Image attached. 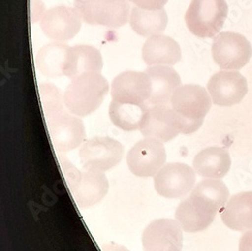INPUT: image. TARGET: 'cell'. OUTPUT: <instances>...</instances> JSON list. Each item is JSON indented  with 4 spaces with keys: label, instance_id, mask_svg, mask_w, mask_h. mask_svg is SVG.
<instances>
[{
    "label": "cell",
    "instance_id": "1",
    "mask_svg": "<svg viewBox=\"0 0 252 251\" xmlns=\"http://www.w3.org/2000/svg\"><path fill=\"white\" fill-rule=\"evenodd\" d=\"M109 92V83L100 73H86L71 80L64 92L67 110L79 117L95 112Z\"/></svg>",
    "mask_w": 252,
    "mask_h": 251
},
{
    "label": "cell",
    "instance_id": "2",
    "mask_svg": "<svg viewBox=\"0 0 252 251\" xmlns=\"http://www.w3.org/2000/svg\"><path fill=\"white\" fill-rule=\"evenodd\" d=\"M226 0H192L185 15L187 28L202 38L214 37L228 16Z\"/></svg>",
    "mask_w": 252,
    "mask_h": 251
},
{
    "label": "cell",
    "instance_id": "3",
    "mask_svg": "<svg viewBox=\"0 0 252 251\" xmlns=\"http://www.w3.org/2000/svg\"><path fill=\"white\" fill-rule=\"evenodd\" d=\"M123 155V144L108 136L86 139L79 150L80 161L85 171L108 172L120 163Z\"/></svg>",
    "mask_w": 252,
    "mask_h": 251
},
{
    "label": "cell",
    "instance_id": "4",
    "mask_svg": "<svg viewBox=\"0 0 252 251\" xmlns=\"http://www.w3.org/2000/svg\"><path fill=\"white\" fill-rule=\"evenodd\" d=\"M74 8L84 22L108 28H121L129 18L127 0H74Z\"/></svg>",
    "mask_w": 252,
    "mask_h": 251
},
{
    "label": "cell",
    "instance_id": "5",
    "mask_svg": "<svg viewBox=\"0 0 252 251\" xmlns=\"http://www.w3.org/2000/svg\"><path fill=\"white\" fill-rule=\"evenodd\" d=\"M156 192L166 199L184 198L196 186V172L184 162L165 163L154 177Z\"/></svg>",
    "mask_w": 252,
    "mask_h": 251
},
{
    "label": "cell",
    "instance_id": "6",
    "mask_svg": "<svg viewBox=\"0 0 252 251\" xmlns=\"http://www.w3.org/2000/svg\"><path fill=\"white\" fill-rule=\"evenodd\" d=\"M163 142L150 137L137 141L126 156L129 171L139 178H154L166 163Z\"/></svg>",
    "mask_w": 252,
    "mask_h": 251
},
{
    "label": "cell",
    "instance_id": "7",
    "mask_svg": "<svg viewBox=\"0 0 252 251\" xmlns=\"http://www.w3.org/2000/svg\"><path fill=\"white\" fill-rule=\"evenodd\" d=\"M212 56L222 70H240L248 64L252 56V47L244 35L224 31L213 40Z\"/></svg>",
    "mask_w": 252,
    "mask_h": 251
},
{
    "label": "cell",
    "instance_id": "8",
    "mask_svg": "<svg viewBox=\"0 0 252 251\" xmlns=\"http://www.w3.org/2000/svg\"><path fill=\"white\" fill-rule=\"evenodd\" d=\"M182 128V116L167 105H155L146 111L139 131L144 137L167 142L175 139Z\"/></svg>",
    "mask_w": 252,
    "mask_h": 251
},
{
    "label": "cell",
    "instance_id": "9",
    "mask_svg": "<svg viewBox=\"0 0 252 251\" xmlns=\"http://www.w3.org/2000/svg\"><path fill=\"white\" fill-rule=\"evenodd\" d=\"M183 229L176 219L160 218L145 227L141 242L143 251H182Z\"/></svg>",
    "mask_w": 252,
    "mask_h": 251
},
{
    "label": "cell",
    "instance_id": "10",
    "mask_svg": "<svg viewBox=\"0 0 252 251\" xmlns=\"http://www.w3.org/2000/svg\"><path fill=\"white\" fill-rule=\"evenodd\" d=\"M54 148L60 153H67L86 140V128L82 119L68 110L47 122Z\"/></svg>",
    "mask_w": 252,
    "mask_h": 251
},
{
    "label": "cell",
    "instance_id": "11",
    "mask_svg": "<svg viewBox=\"0 0 252 251\" xmlns=\"http://www.w3.org/2000/svg\"><path fill=\"white\" fill-rule=\"evenodd\" d=\"M207 90L215 105L231 107L240 103L245 97L248 84L238 72L220 71L210 78Z\"/></svg>",
    "mask_w": 252,
    "mask_h": 251
},
{
    "label": "cell",
    "instance_id": "12",
    "mask_svg": "<svg viewBox=\"0 0 252 251\" xmlns=\"http://www.w3.org/2000/svg\"><path fill=\"white\" fill-rule=\"evenodd\" d=\"M110 89L116 102L144 104L152 95V81L145 72L125 71L113 79Z\"/></svg>",
    "mask_w": 252,
    "mask_h": 251
},
{
    "label": "cell",
    "instance_id": "13",
    "mask_svg": "<svg viewBox=\"0 0 252 251\" xmlns=\"http://www.w3.org/2000/svg\"><path fill=\"white\" fill-rule=\"evenodd\" d=\"M212 98L208 90L196 84H185L177 88L171 106L185 118L204 120L212 106Z\"/></svg>",
    "mask_w": 252,
    "mask_h": 251
},
{
    "label": "cell",
    "instance_id": "14",
    "mask_svg": "<svg viewBox=\"0 0 252 251\" xmlns=\"http://www.w3.org/2000/svg\"><path fill=\"white\" fill-rule=\"evenodd\" d=\"M81 16L75 8L57 6L47 10L40 19L44 34L55 41H67L78 34L81 29Z\"/></svg>",
    "mask_w": 252,
    "mask_h": 251
},
{
    "label": "cell",
    "instance_id": "15",
    "mask_svg": "<svg viewBox=\"0 0 252 251\" xmlns=\"http://www.w3.org/2000/svg\"><path fill=\"white\" fill-rule=\"evenodd\" d=\"M70 191L80 208H89L100 203L107 195L109 182L103 172L84 171Z\"/></svg>",
    "mask_w": 252,
    "mask_h": 251
},
{
    "label": "cell",
    "instance_id": "16",
    "mask_svg": "<svg viewBox=\"0 0 252 251\" xmlns=\"http://www.w3.org/2000/svg\"><path fill=\"white\" fill-rule=\"evenodd\" d=\"M229 190L220 179H205L198 183L190 198L204 212L216 216L229 200Z\"/></svg>",
    "mask_w": 252,
    "mask_h": 251
},
{
    "label": "cell",
    "instance_id": "17",
    "mask_svg": "<svg viewBox=\"0 0 252 251\" xmlns=\"http://www.w3.org/2000/svg\"><path fill=\"white\" fill-rule=\"evenodd\" d=\"M142 59L149 67L172 66L182 60V51L177 41L158 34L148 38L142 47Z\"/></svg>",
    "mask_w": 252,
    "mask_h": 251
},
{
    "label": "cell",
    "instance_id": "18",
    "mask_svg": "<svg viewBox=\"0 0 252 251\" xmlns=\"http://www.w3.org/2000/svg\"><path fill=\"white\" fill-rule=\"evenodd\" d=\"M152 81V95L148 104L167 105L178 87L182 85V80L178 72L171 66H152L144 71Z\"/></svg>",
    "mask_w": 252,
    "mask_h": 251
},
{
    "label": "cell",
    "instance_id": "19",
    "mask_svg": "<svg viewBox=\"0 0 252 251\" xmlns=\"http://www.w3.org/2000/svg\"><path fill=\"white\" fill-rule=\"evenodd\" d=\"M221 220L234 231L252 230V191L231 197L220 212Z\"/></svg>",
    "mask_w": 252,
    "mask_h": 251
},
{
    "label": "cell",
    "instance_id": "20",
    "mask_svg": "<svg viewBox=\"0 0 252 251\" xmlns=\"http://www.w3.org/2000/svg\"><path fill=\"white\" fill-rule=\"evenodd\" d=\"M102 69L103 58L101 53L92 46L78 45L69 50L64 76L72 80L86 73H100Z\"/></svg>",
    "mask_w": 252,
    "mask_h": 251
},
{
    "label": "cell",
    "instance_id": "21",
    "mask_svg": "<svg viewBox=\"0 0 252 251\" xmlns=\"http://www.w3.org/2000/svg\"><path fill=\"white\" fill-rule=\"evenodd\" d=\"M231 167L230 154L223 148L211 146L197 154L193 159L196 174L206 179H222Z\"/></svg>",
    "mask_w": 252,
    "mask_h": 251
},
{
    "label": "cell",
    "instance_id": "22",
    "mask_svg": "<svg viewBox=\"0 0 252 251\" xmlns=\"http://www.w3.org/2000/svg\"><path fill=\"white\" fill-rule=\"evenodd\" d=\"M71 47L59 41L41 48L35 58L36 69L46 77L57 78L64 76V69Z\"/></svg>",
    "mask_w": 252,
    "mask_h": 251
},
{
    "label": "cell",
    "instance_id": "23",
    "mask_svg": "<svg viewBox=\"0 0 252 251\" xmlns=\"http://www.w3.org/2000/svg\"><path fill=\"white\" fill-rule=\"evenodd\" d=\"M167 22L169 19L163 8L149 10L136 6L129 15V24L133 31L145 37L161 34L166 29Z\"/></svg>",
    "mask_w": 252,
    "mask_h": 251
},
{
    "label": "cell",
    "instance_id": "24",
    "mask_svg": "<svg viewBox=\"0 0 252 251\" xmlns=\"http://www.w3.org/2000/svg\"><path fill=\"white\" fill-rule=\"evenodd\" d=\"M149 104L119 103L114 100L109 105V117L116 127L123 131L139 130L142 119L149 109Z\"/></svg>",
    "mask_w": 252,
    "mask_h": 251
},
{
    "label": "cell",
    "instance_id": "25",
    "mask_svg": "<svg viewBox=\"0 0 252 251\" xmlns=\"http://www.w3.org/2000/svg\"><path fill=\"white\" fill-rule=\"evenodd\" d=\"M215 217L216 216L201 210L189 197L179 204L175 215V218L183 229V231L188 233L204 231L213 223Z\"/></svg>",
    "mask_w": 252,
    "mask_h": 251
},
{
    "label": "cell",
    "instance_id": "26",
    "mask_svg": "<svg viewBox=\"0 0 252 251\" xmlns=\"http://www.w3.org/2000/svg\"><path fill=\"white\" fill-rule=\"evenodd\" d=\"M39 97L47 122L66 112L64 94L50 83L39 84Z\"/></svg>",
    "mask_w": 252,
    "mask_h": 251
},
{
    "label": "cell",
    "instance_id": "27",
    "mask_svg": "<svg viewBox=\"0 0 252 251\" xmlns=\"http://www.w3.org/2000/svg\"><path fill=\"white\" fill-rule=\"evenodd\" d=\"M61 164H62L63 173H64V176L66 178L67 184L69 185V188L71 189V188H73L75 186V184L78 182L82 172L78 171L76 167L70 162V160H68L67 158H62Z\"/></svg>",
    "mask_w": 252,
    "mask_h": 251
},
{
    "label": "cell",
    "instance_id": "28",
    "mask_svg": "<svg viewBox=\"0 0 252 251\" xmlns=\"http://www.w3.org/2000/svg\"><path fill=\"white\" fill-rule=\"evenodd\" d=\"M128 1L143 9L158 10L163 8L169 0H128Z\"/></svg>",
    "mask_w": 252,
    "mask_h": 251
},
{
    "label": "cell",
    "instance_id": "29",
    "mask_svg": "<svg viewBox=\"0 0 252 251\" xmlns=\"http://www.w3.org/2000/svg\"><path fill=\"white\" fill-rule=\"evenodd\" d=\"M182 116V115H181ZM204 120H193L182 116V134H192L200 129Z\"/></svg>",
    "mask_w": 252,
    "mask_h": 251
},
{
    "label": "cell",
    "instance_id": "30",
    "mask_svg": "<svg viewBox=\"0 0 252 251\" xmlns=\"http://www.w3.org/2000/svg\"><path fill=\"white\" fill-rule=\"evenodd\" d=\"M239 251H252V230L246 231L240 238Z\"/></svg>",
    "mask_w": 252,
    "mask_h": 251
},
{
    "label": "cell",
    "instance_id": "31",
    "mask_svg": "<svg viewBox=\"0 0 252 251\" xmlns=\"http://www.w3.org/2000/svg\"><path fill=\"white\" fill-rule=\"evenodd\" d=\"M102 251H129L128 248H126L123 245H119L116 243H106L101 245Z\"/></svg>",
    "mask_w": 252,
    "mask_h": 251
}]
</instances>
